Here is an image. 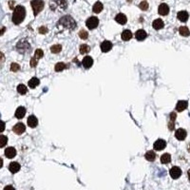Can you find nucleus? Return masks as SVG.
I'll return each instance as SVG.
<instances>
[{"mask_svg": "<svg viewBox=\"0 0 190 190\" xmlns=\"http://www.w3.org/2000/svg\"><path fill=\"white\" fill-rule=\"evenodd\" d=\"M76 22L74 19L70 15H65L59 19L58 23H57V28H59L62 31L64 29H69V31H73L76 28Z\"/></svg>", "mask_w": 190, "mask_h": 190, "instance_id": "obj_1", "label": "nucleus"}, {"mask_svg": "<svg viewBox=\"0 0 190 190\" xmlns=\"http://www.w3.org/2000/svg\"><path fill=\"white\" fill-rule=\"evenodd\" d=\"M25 16H26V9L23 6H16L14 8V14H12V22L15 25H19L23 22Z\"/></svg>", "mask_w": 190, "mask_h": 190, "instance_id": "obj_2", "label": "nucleus"}, {"mask_svg": "<svg viewBox=\"0 0 190 190\" xmlns=\"http://www.w3.org/2000/svg\"><path fill=\"white\" fill-rule=\"evenodd\" d=\"M67 0H50L49 8L53 11H63L67 9Z\"/></svg>", "mask_w": 190, "mask_h": 190, "instance_id": "obj_3", "label": "nucleus"}, {"mask_svg": "<svg viewBox=\"0 0 190 190\" xmlns=\"http://www.w3.org/2000/svg\"><path fill=\"white\" fill-rule=\"evenodd\" d=\"M31 5L33 10V14H34V16H36L44 9L45 3H44V0H32L31 2Z\"/></svg>", "mask_w": 190, "mask_h": 190, "instance_id": "obj_4", "label": "nucleus"}, {"mask_svg": "<svg viewBox=\"0 0 190 190\" xmlns=\"http://www.w3.org/2000/svg\"><path fill=\"white\" fill-rule=\"evenodd\" d=\"M87 27L90 29H93L95 28L98 27L99 25V19L96 17V16H91L87 20Z\"/></svg>", "mask_w": 190, "mask_h": 190, "instance_id": "obj_5", "label": "nucleus"}, {"mask_svg": "<svg viewBox=\"0 0 190 190\" xmlns=\"http://www.w3.org/2000/svg\"><path fill=\"white\" fill-rule=\"evenodd\" d=\"M166 146V142L163 140V139H159V140H157L154 143V146H153L154 149L157 151H161V150L164 149Z\"/></svg>", "mask_w": 190, "mask_h": 190, "instance_id": "obj_6", "label": "nucleus"}, {"mask_svg": "<svg viewBox=\"0 0 190 190\" xmlns=\"http://www.w3.org/2000/svg\"><path fill=\"white\" fill-rule=\"evenodd\" d=\"M169 174H170L172 179H175V180L179 179L181 175V168L178 166H173L169 171Z\"/></svg>", "mask_w": 190, "mask_h": 190, "instance_id": "obj_7", "label": "nucleus"}, {"mask_svg": "<svg viewBox=\"0 0 190 190\" xmlns=\"http://www.w3.org/2000/svg\"><path fill=\"white\" fill-rule=\"evenodd\" d=\"M25 130H26V126H25V125L23 123H17L14 126V128H12V131L18 135H21L22 133H24Z\"/></svg>", "mask_w": 190, "mask_h": 190, "instance_id": "obj_8", "label": "nucleus"}, {"mask_svg": "<svg viewBox=\"0 0 190 190\" xmlns=\"http://www.w3.org/2000/svg\"><path fill=\"white\" fill-rule=\"evenodd\" d=\"M158 12L161 15H167L169 14V7H168L167 4L163 3L159 6L158 8Z\"/></svg>", "mask_w": 190, "mask_h": 190, "instance_id": "obj_9", "label": "nucleus"}, {"mask_svg": "<svg viewBox=\"0 0 190 190\" xmlns=\"http://www.w3.org/2000/svg\"><path fill=\"white\" fill-rule=\"evenodd\" d=\"M188 107V103L187 101H184V100H181L179 101L178 103H177V105H176V110L179 111V112H181L184 111V109H186Z\"/></svg>", "mask_w": 190, "mask_h": 190, "instance_id": "obj_10", "label": "nucleus"}, {"mask_svg": "<svg viewBox=\"0 0 190 190\" xmlns=\"http://www.w3.org/2000/svg\"><path fill=\"white\" fill-rule=\"evenodd\" d=\"M186 131L184 129V128H179V129H177L176 130V132H175V137L178 139L179 141H183L184 140L185 138H186Z\"/></svg>", "mask_w": 190, "mask_h": 190, "instance_id": "obj_11", "label": "nucleus"}, {"mask_svg": "<svg viewBox=\"0 0 190 190\" xmlns=\"http://www.w3.org/2000/svg\"><path fill=\"white\" fill-rule=\"evenodd\" d=\"M112 49V43L110 41H104L101 44V50L103 52H108Z\"/></svg>", "mask_w": 190, "mask_h": 190, "instance_id": "obj_12", "label": "nucleus"}, {"mask_svg": "<svg viewBox=\"0 0 190 190\" xmlns=\"http://www.w3.org/2000/svg\"><path fill=\"white\" fill-rule=\"evenodd\" d=\"M82 64H83L84 67H86V69H90V67H91V66L93 65V59H92L90 56L84 57L83 61H82Z\"/></svg>", "mask_w": 190, "mask_h": 190, "instance_id": "obj_13", "label": "nucleus"}, {"mask_svg": "<svg viewBox=\"0 0 190 190\" xmlns=\"http://www.w3.org/2000/svg\"><path fill=\"white\" fill-rule=\"evenodd\" d=\"M177 17H178V19H179L180 21H181V22H186V21L188 20L189 14H188L187 11H181L178 12V15H177Z\"/></svg>", "mask_w": 190, "mask_h": 190, "instance_id": "obj_14", "label": "nucleus"}, {"mask_svg": "<svg viewBox=\"0 0 190 190\" xmlns=\"http://www.w3.org/2000/svg\"><path fill=\"white\" fill-rule=\"evenodd\" d=\"M146 36H147L146 32L143 31V29H138V31L136 32V33H135V37H136V39L139 40V41L145 40L146 38Z\"/></svg>", "mask_w": 190, "mask_h": 190, "instance_id": "obj_15", "label": "nucleus"}, {"mask_svg": "<svg viewBox=\"0 0 190 190\" xmlns=\"http://www.w3.org/2000/svg\"><path fill=\"white\" fill-rule=\"evenodd\" d=\"M5 155H6V157L8 158H10V159H12L14 157H15V155H16V150L14 147H8V148L5 149Z\"/></svg>", "mask_w": 190, "mask_h": 190, "instance_id": "obj_16", "label": "nucleus"}, {"mask_svg": "<svg viewBox=\"0 0 190 190\" xmlns=\"http://www.w3.org/2000/svg\"><path fill=\"white\" fill-rule=\"evenodd\" d=\"M25 114H26V108L24 107H19L15 110V117L17 118V119H22L25 116Z\"/></svg>", "mask_w": 190, "mask_h": 190, "instance_id": "obj_17", "label": "nucleus"}, {"mask_svg": "<svg viewBox=\"0 0 190 190\" xmlns=\"http://www.w3.org/2000/svg\"><path fill=\"white\" fill-rule=\"evenodd\" d=\"M38 125V120L37 118L34 115H32L28 118V125L31 126V128H35V126Z\"/></svg>", "mask_w": 190, "mask_h": 190, "instance_id": "obj_18", "label": "nucleus"}, {"mask_svg": "<svg viewBox=\"0 0 190 190\" xmlns=\"http://www.w3.org/2000/svg\"><path fill=\"white\" fill-rule=\"evenodd\" d=\"M115 20L117 23H119L121 25H125L126 23V21H128V18H126V16L124 14H118L115 17Z\"/></svg>", "mask_w": 190, "mask_h": 190, "instance_id": "obj_19", "label": "nucleus"}, {"mask_svg": "<svg viewBox=\"0 0 190 190\" xmlns=\"http://www.w3.org/2000/svg\"><path fill=\"white\" fill-rule=\"evenodd\" d=\"M9 170L11 172V173H16V172H18L20 170V164L18 163H16V162H12L10 163V166H9Z\"/></svg>", "mask_w": 190, "mask_h": 190, "instance_id": "obj_20", "label": "nucleus"}, {"mask_svg": "<svg viewBox=\"0 0 190 190\" xmlns=\"http://www.w3.org/2000/svg\"><path fill=\"white\" fill-rule=\"evenodd\" d=\"M176 113L175 112H171L170 113V121L168 123V128H169L170 130L174 129V126H175V121H176Z\"/></svg>", "mask_w": 190, "mask_h": 190, "instance_id": "obj_21", "label": "nucleus"}, {"mask_svg": "<svg viewBox=\"0 0 190 190\" xmlns=\"http://www.w3.org/2000/svg\"><path fill=\"white\" fill-rule=\"evenodd\" d=\"M122 39H123L124 41H128L130 40L132 38V32L129 31V29H125V31H124L123 32H122Z\"/></svg>", "mask_w": 190, "mask_h": 190, "instance_id": "obj_22", "label": "nucleus"}, {"mask_svg": "<svg viewBox=\"0 0 190 190\" xmlns=\"http://www.w3.org/2000/svg\"><path fill=\"white\" fill-rule=\"evenodd\" d=\"M152 25H153V28L155 29H161L164 26L163 21L162 19H156V20H154L153 21V24H152Z\"/></svg>", "mask_w": 190, "mask_h": 190, "instance_id": "obj_23", "label": "nucleus"}, {"mask_svg": "<svg viewBox=\"0 0 190 190\" xmlns=\"http://www.w3.org/2000/svg\"><path fill=\"white\" fill-rule=\"evenodd\" d=\"M28 84H29V87L31 88H34V87H36L38 85H39L40 81H39V79H38V78L33 77V78H32L31 80H29Z\"/></svg>", "mask_w": 190, "mask_h": 190, "instance_id": "obj_24", "label": "nucleus"}, {"mask_svg": "<svg viewBox=\"0 0 190 190\" xmlns=\"http://www.w3.org/2000/svg\"><path fill=\"white\" fill-rule=\"evenodd\" d=\"M145 157H146V159L147 160V161H149V162H153L154 160L156 159V154H155V152H154V151L149 150V151H147L146 153Z\"/></svg>", "mask_w": 190, "mask_h": 190, "instance_id": "obj_25", "label": "nucleus"}, {"mask_svg": "<svg viewBox=\"0 0 190 190\" xmlns=\"http://www.w3.org/2000/svg\"><path fill=\"white\" fill-rule=\"evenodd\" d=\"M103 4L101 2H96L94 5H93V8H92V10L95 12V14H99L103 11Z\"/></svg>", "mask_w": 190, "mask_h": 190, "instance_id": "obj_26", "label": "nucleus"}, {"mask_svg": "<svg viewBox=\"0 0 190 190\" xmlns=\"http://www.w3.org/2000/svg\"><path fill=\"white\" fill-rule=\"evenodd\" d=\"M179 32H180V34L181 35H183V36H189L190 35V31H189V29L187 27H180L179 29Z\"/></svg>", "mask_w": 190, "mask_h": 190, "instance_id": "obj_27", "label": "nucleus"}, {"mask_svg": "<svg viewBox=\"0 0 190 190\" xmlns=\"http://www.w3.org/2000/svg\"><path fill=\"white\" fill-rule=\"evenodd\" d=\"M171 161V156L170 154H168V153H164L162 155V157H161V162L162 163H170Z\"/></svg>", "mask_w": 190, "mask_h": 190, "instance_id": "obj_28", "label": "nucleus"}, {"mask_svg": "<svg viewBox=\"0 0 190 190\" xmlns=\"http://www.w3.org/2000/svg\"><path fill=\"white\" fill-rule=\"evenodd\" d=\"M62 49V46L60 44H56V45H53L52 46V48H50V50H52V53H58L60 52Z\"/></svg>", "mask_w": 190, "mask_h": 190, "instance_id": "obj_29", "label": "nucleus"}, {"mask_svg": "<svg viewBox=\"0 0 190 190\" xmlns=\"http://www.w3.org/2000/svg\"><path fill=\"white\" fill-rule=\"evenodd\" d=\"M90 47H88V46L86 45V44L80 46V53H81V54H85V53L90 52Z\"/></svg>", "mask_w": 190, "mask_h": 190, "instance_id": "obj_30", "label": "nucleus"}, {"mask_svg": "<svg viewBox=\"0 0 190 190\" xmlns=\"http://www.w3.org/2000/svg\"><path fill=\"white\" fill-rule=\"evenodd\" d=\"M27 87L25 86V85H23V84H21V85H18V87H17V91L19 92L20 94H26L27 93Z\"/></svg>", "mask_w": 190, "mask_h": 190, "instance_id": "obj_31", "label": "nucleus"}, {"mask_svg": "<svg viewBox=\"0 0 190 190\" xmlns=\"http://www.w3.org/2000/svg\"><path fill=\"white\" fill-rule=\"evenodd\" d=\"M78 35H79L80 38H81V39L86 40V39H87V37H88V33H87V31H85V29H81V31L79 32Z\"/></svg>", "mask_w": 190, "mask_h": 190, "instance_id": "obj_32", "label": "nucleus"}, {"mask_svg": "<svg viewBox=\"0 0 190 190\" xmlns=\"http://www.w3.org/2000/svg\"><path fill=\"white\" fill-rule=\"evenodd\" d=\"M66 69V65H65V63H57V64L55 65V67H54V70H55V71H61L63 70H65Z\"/></svg>", "mask_w": 190, "mask_h": 190, "instance_id": "obj_33", "label": "nucleus"}, {"mask_svg": "<svg viewBox=\"0 0 190 190\" xmlns=\"http://www.w3.org/2000/svg\"><path fill=\"white\" fill-rule=\"evenodd\" d=\"M44 56V52H43V50L40 49H38L35 50V52H34V57L37 58L38 60H39L40 58H42Z\"/></svg>", "mask_w": 190, "mask_h": 190, "instance_id": "obj_34", "label": "nucleus"}, {"mask_svg": "<svg viewBox=\"0 0 190 190\" xmlns=\"http://www.w3.org/2000/svg\"><path fill=\"white\" fill-rule=\"evenodd\" d=\"M0 138H1V140H0V147H4L8 142V138L6 136H4V135H1Z\"/></svg>", "mask_w": 190, "mask_h": 190, "instance_id": "obj_35", "label": "nucleus"}, {"mask_svg": "<svg viewBox=\"0 0 190 190\" xmlns=\"http://www.w3.org/2000/svg\"><path fill=\"white\" fill-rule=\"evenodd\" d=\"M139 7H140V9L142 11H146L147 9H148V3H147L146 1H143V2L140 3Z\"/></svg>", "mask_w": 190, "mask_h": 190, "instance_id": "obj_36", "label": "nucleus"}, {"mask_svg": "<svg viewBox=\"0 0 190 190\" xmlns=\"http://www.w3.org/2000/svg\"><path fill=\"white\" fill-rule=\"evenodd\" d=\"M11 71H18L20 70V67L18 64H16V63H12L11 66Z\"/></svg>", "mask_w": 190, "mask_h": 190, "instance_id": "obj_37", "label": "nucleus"}, {"mask_svg": "<svg viewBox=\"0 0 190 190\" xmlns=\"http://www.w3.org/2000/svg\"><path fill=\"white\" fill-rule=\"evenodd\" d=\"M37 63H38V59L33 56V57L31 59V63H29V65H31L32 67H34L37 65Z\"/></svg>", "mask_w": 190, "mask_h": 190, "instance_id": "obj_38", "label": "nucleus"}, {"mask_svg": "<svg viewBox=\"0 0 190 190\" xmlns=\"http://www.w3.org/2000/svg\"><path fill=\"white\" fill-rule=\"evenodd\" d=\"M48 32H49V29H48L47 27L42 26V27L39 28V32L41 33V34H46V33H47Z\"/></svg>", "mask_w": 190, "mask_h": 190, "instance_id": "obj_39", "label": "nucleus"}, {"mask_svg": "<svg viewBox=\"0 0 190 190\" xmlns=\"http://www.w3.org/2000/svg\"><path fill=\"white\" fill-rule=\"evenodd\" d=\"M4 190H15L14 186H11V185H7V186H5V188H4Z\"/></svg>", "mask_w": 190, "mask_h": 190, "instance_id": "obj_40", "label": "nucleus"}, {"mask_svg": "<svg viewBox=\"0 0 190 190\" xmlns=\"http://www.w3.org/2000/svg\"><path fill=\"white\" fill-rule=\"evenodd\" d=\"M187 175H188V179H189V181H190V168H189V170H188V172H187Z\"/></svg>", "mask_w": 190, "mask_h": 190, "instance_id": "obj_41", "label": "nucleus"}, {"mask_svg": "<svg viewBox=\"0 0 190 190\" xmlns=\"http://www.w3.org/2000/svg\"><path fill=\"white\" fill-rule=\"evenodd\" d=\"M4 126H5V124H4L3 122H2V128H1V131H3V130H4Z\"/></svg>", "mask_w": 190, "mask_h": 190, "instance_id": "obj_42", "label": "nucleus"}, {"mask_svg": "<svg viewBox=\"0 0 190 190\" xmlns=\"http://www.w3.org/2000/svg\"><path fill=\"white\" fill-rule=\"evenodd\" d=\"M4 31H5V28H2V32H1V34H3V32H4Z\"/></svg>", "mask_w": 190, "mask_h": 190, "instance_id": "obj_43", "label": "nucleus"}]
</instances>
